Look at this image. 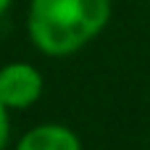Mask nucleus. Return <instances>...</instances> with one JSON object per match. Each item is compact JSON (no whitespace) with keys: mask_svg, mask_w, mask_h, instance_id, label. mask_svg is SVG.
<instances>
[{"mask_svg":"<svg viewBox=\"0 0 150 150\" xmlns=\"http://www.w3.org/2000/svg\"><path fill=\"white\" fill-rule=\"evenodd\" d=\"M11 5H13V0H0V16H5L11 11Z\"/></svg>","mask_w":150,"mask_h":150,"instance_id":"obj_5","label":"nucleus"},{"mask_svg":"<svg viewBox=\"0 0 150 150\" xmlns=\"http://www.w3.org/2000/svg\"><path fill=\"white\" fill-rule=\"evenodd\" d=\"M13 150H84L79 134L58 121H45L26 129Z\"/></svg>","mask_w":150,"mask_h":150,"instance_id":"obj_3","label":"nucleus"},{"mask_svg":"<svg viewBox=\"0 0 150 150\" xmlns=\"http://www.w3.org/2000/svg\"><path fill=\"white\" fill-rule=\"evenodd\" d=\"M113 0H29L26 37L47 58H69L103 34Z\"/></svg>","mask_w":150,"mask_h":150,"instance_id":"obj_1","label":"nucleus"},{"mask_svg":"<svg viewBox=\"0 0 150 150\" xmlns=\"http://www.w3.org/2000/svg\"><path fill=\"white\" fill-rule=\"evenodd\" d=\"M11 142V111L0 103V150L8 148Z\"/></svg>","mask_w":150,"mask_h":150,"instance_id":"obj_4","label":"nucleus"},{"mask_svg":"<svg viewBox=\"0 0 150 150\" xmlns=\"http://www.w3.org/2000/svg\"><path fill=\"white\" fill-rule=\"evenodd\" d=\"M42 92H45V76L34 63L8 61L0 66V103L11 113L37 105Z\"/></svg>","mask_w":150,"mask_h":150,"instance_id":"obj_2","label":"nucleus"}]
</instances>
